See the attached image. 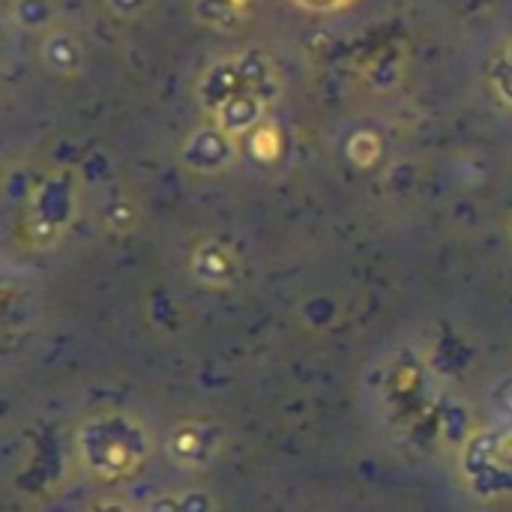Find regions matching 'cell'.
<instances>
[{
	"label": "cell",
	"instance_id": "8992f818",
	"mask_svg": "<svg viewBox=\"0 0 512 512\" xmlns=\"http://www.w3.org/2000/svg\"><path fill=\"white\" fill-rule=\"evenodd\" d=\"M264 108H267L264 99H258L252 90H243V93H237L231 102H225V105L216 111V117H219V126H222L225 132H231V135H246L252 126H258Z\"/></svg>",
	"mask_w": 512,
	"mask_h": 512
},
{
	"label": "cell",
	"instance_id": "277c9868",
	"mask_svg": "<svg viewBox=\"0 0 512 512\" xmlns=\"http://www.w3.org/2000/svg\"><path fill=\"white\" fill-rule=\"evenodd\" d=\"M192 273L210 288H228L240 279V261L228 246L204 243L192 255Z\"/></svg>",
	"mask_w": 512,
	"mask_h": 512
},
{
	"label": "cell",
	"instance_id": "9c48e42d",
	"mask_svg": "<svg viewBox=\"0 0 512 512\" xmlns=\"http://www.w3.org/2000/svg\"><path fill=\"white\" fill-rule=\"evenodd\" d=\"M150 512H180V498H159Z\"/></svg>",
	"mask_w": 512,
	"mask_h": 512
},
{
	"label": "cell",
	"instance_id": "5b68a950",
	"mask_svg": "<svg viewBox=\"0 0 512 512\" xmlns=\"http://www.w3.org/2000/svg\"><path fill=\"white\" fill-rule=\"evenodd\" d=\"M249 90L246 81H243V72H240V63L237 60H225V63H216L204 81H201V102L216 114L225 102H231L237 93Z\"/></svg>",
	"mask_w": 512,
	"mask_h": 512
},
{
	"label": "cell",
	"instance_id": "3957f363",
	"mask_svg": "<svg viewBox=\"0 0 512 512\" xmlns=\"http://www.w3.org/2000/svg\"><path fill=\"white\" fill-rule=\"evenodd\" d=\"M219 429L204 423H186L171 435V450L186 468H204L219 453Z\"/></svg>",
	"mask_w": 512,
	"mask_h": 512
},
{
	"label": "cell",
	"instance_id": "30bf717a",
	"mask_svg": "<svg viewBox=\"0 0 512 512\" xmlns=\"http://www.w3.org/2000/svg\"><path fill=\"white\" fill-rule=\"evenodd\" d=\"M96 512H129L126 507H120V504H105V507H99Z\"/></svg>",
	"mask_w": 512,
	"mask_h": 512
},
{
	"label": "cell",
	"instance_id": "7c38bea8",
	"mask_svg": "<svg viewBox=\"0 0 512 512\" xmlns=\"http://www.w3.org/2000/svg\"><path fill=\"white\" fill-rule=\"evenodd\" d=\"M510 231H512V222H510Z\"/></svg>",
	"mask_w": 512,
	"mask_h": 512
},
{
	"label": "cell",
	"instance_id": "52a82bcc",
	"mask_svg": "<svg viewBox=\"0 0 512 512\" xmlns=\"http://www.w3.org/2000/svg\"><path fill=\"white\" fill-rule=\"evenodd\" d=\"M495 84H498V90H501V96L512 102V48L504 54V60H501V66H498V72H495Z\"/></svg>",
	"mask_w": 512,
	"mask_h": 512
},
{
	"label": "cell",
	"instance_id": "6da1fadb",
	"mask_svg": "<svg viewBox=\"0 0 512 512\" xmlns=\"http://www.w3.org/2000/svg\"><path fill=\"white\" fill-rule=\"evenodd\" d=\"M81 447L93 471L99 474H126L141 465L147 456V435L126 417H111L90 423L81 432Z\"/></svg>",
	"mask_w": 512,
	"mask_h": 512
},
{
	"label": "cell",
	"instance_id": "ba28073f",
	"mask_svg": "<svg viewBox=\"0 0 512 512\" xmlns=\"http://www.w3.org/2000/svg\"><path fill=\"white\" fill-rule=\"evenodd\" d=\"M180 512H213V501L204 492H189L180 498Z\"/></svg>",
	"mask_w": 512,
	"mask_h": 512
},
{
	"label": "cell",
	"instance_id": "7a4b0ae2",
	"mask_svg": "<svg viewBox=\"0 0 512 512\" xmlns=\"http://www.w3.org/2000/svg\"><path fill=\"white\" fill-rule=\"evenodd\" d=\"M234 153H237L234 135L216 126V129H201L189 138L186 162L189 168H198V171H219L234 162Z\"/></svg>",
	"mask_w": 512,
	"mask_h": 512
},
{
	"label": "cell",
	"instance_id": "8fae6325",
	"mask_svg": "<svg viewBox=\"0 0 512 512\" xmlns=\"http://www.w3.org/2000/svg\"><path fill=\"white\" fill-rule=\"evenodd\" d=\"M309 3H315V6H333V3H339V0H309Z\"/></svg>",
	"mask_w": 512,
	"mask_h": 512
}]
</instances>
